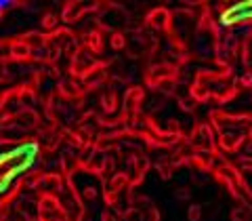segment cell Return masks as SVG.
<instances>
[{
  "label": "cell",
  "instance_id": "6da1fadb",
  "mask_svg": "<svg viewBox=\"0 0 252 221\" xmlns=\"http://www.w3.org/2000/svg\"><path fill=\"white\" fill-rule=\"evenodd\" d=\"M187 219L189 221H200L202 219V207H200V204H191V207H189Z\"/></svg>",
  "mask_w": 252,
  "mask_h": 221
}]
</instances>
